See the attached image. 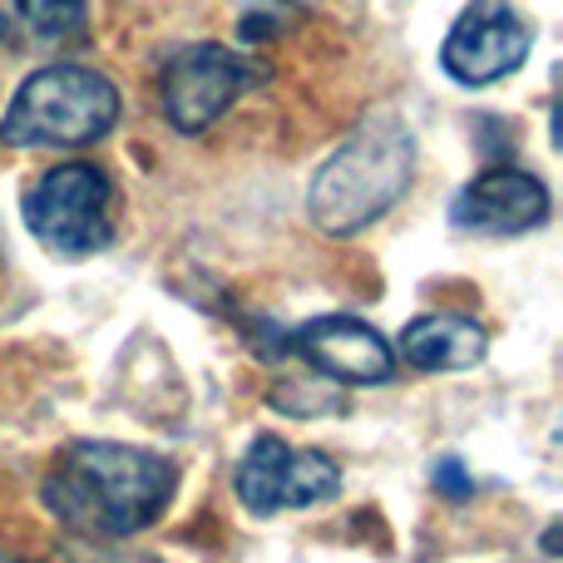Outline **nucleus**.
<instances>
[{"instance_id":"obj_6","label":"nucleus","mask_w":563,"mask_h":563,"mask_svg":"<svg viewBox=\"0 0 563 563\" xmlns=\"http://www.w3.org/2000/svg\"><path fill=\"white\" fill-rule=\"evenodd\" d=\"M529 45H534V25L509 0H470L440 45V65L455 85L479 89L515 75L529 59Z\"/></svg>"},{"instance_id":"obj_8","label":"nucleus","mask_w":563,"mask_h":563,"mask_svg":"<svg viewBox=\"0 0 563 563\" xmlns=\"http://www.w3.org/2000/svg\"><path fill=\"white\" fill-rule=\"evenodd\" d=\"M287 351L321 371V376L341 380V386H380L396 371L386 336L366 327L361 317H311L287 336Z\"/></svg>"},{"instance_id":"obj_11","label":"nucleus","mask_w":563,"mask_h":563,"mask_svg":"<svg viewBox=\"0 0 563 563\" xmlns=\"http://www.w3.org/2000/svg\"><path fill=\"white\" fill-rule=\"evenodd\" d=\"M20 25L40 45H65L89 30V0H15Z\"/></svg>"},{"instance_id":"obj_7","label":"nucleus","mask_w":563,"mask_h":563,"mask_svg":"<svg viewBox=\"0 0 563 563\" xmlns=\"http://www.w3.org/2000/svg\"><path fill=\"white\" fill-rule=\"evenodd\" d=\"M336 489H341L336 460H327L321 450H291L277 435H257L247 445L243 465H238V499L257 519L282 515V509L321 505Z\"/></svg>"},{"instance_id":"obj_4","label":"nucleus","mask_w":563,"mask_h":563,"mask_svg":"<svg viewBox=\"0 0 563 563\" xmlns=\"http://www.w3.org/2000/svg\"><path fill=\"white\" fill-rule=\"evenodd\" d=\"M25 228L65 257L104 253L114 243V184L95 164H59L25 188Z\"/></svg>"},{"instance_id":"obj_12","label":"nucleus","mask_w":563,"mask_h":563,"mask_svg":"<svg viewBox=\"0 0 563 563\" xmlns=\"http://www.w3.org/2000/svg\"><path fill=\"white\" fill-rule=\"evenodd\" d=\"M435 485L445 489V495H470V489H475L460 460H445V465H435Z\"/></svg>"},{"instance_id":"obj_14","label":"nucleus","mask_w":563,"mask_h":563,"mask_svg":"<svg viewBox=\"0 0 563 563\" xmlns=\"http://www.w3.org/2000/svg\"><path fill=\"white\" fill-rule=\"evenodd\" d=\"M0 40H5V10H0Z\"/></svg>"},{"instance_id":"obj_2","label":"nucleus","mask_w":563,"mask_h":563,"mask_svg":"<svg viewBox=\"0 0 563 563\" xmlns=\"http://www.w3.org/2000/svg\"><path fill=\"white\" fill-rule=\"evenodd\" d=\"M416 178V134L400 119H371L311 178V223L331 238H351L386 218Z\"/></svg>"},{"instance_id":"obj_5","label":"nucleus","mask_w":563,"mask_h":563,"mask_svg":"<svg viewBox=\"0 0 563 563\" xmlns=\"http://www.w3.org/2000/svg\"><path fill=\"white\" fill-rule=\"evenodd\" d=\"M267 79V65L228 45H184L164 65V114L178 134H203L228 114L247 89Z\"/></svg>"},{"instance_id":"obj_3","label":"nucleus","mask_w":563,"mask_h":563,"mask_svg":"<svg viewBox=\"0 0 563 563\" xmlns=\"http://www.w3.org/2000/svg\"><path fill=\"white\" fill-rule=\"evenodd\" d=\"M119 89L89 65H45L15 89L0 114V144L10 148H85L114 129Z\"/></svg>"},{"instance_id":"obj_13","label":"nucleus","mask_w":563,"mask_h":563,"mask_svg":"<svg viewBox=\"0 0 563 563\" xmlns=\"http://www.w3.org/2000/svg\"><path fill=\"white\" fill-rule=\"evenodd\" d=\"M89 563H164V559H154V554H95Z\"/></svg>"},{"instance_id":"obj_9","label":"nucleus","mask_w":563,"mask_h":563,"mask_svg":"<svg viewBox=\"0 0 563 563\" xmlns=\"http://www.w3.org/2000/svg\"><path fill=\"white\" fill-rule=\"evenodd\" d=\"M455 228L489 238H519L549 223V188L525 168H485L450 208Z\"/></svg>"},{"instance_id":"obj_10","label":"nucleus","mask_w":563,"mask_h":563,"mask_svg":"<svg viewBox=\"0 0 563 563\" xmlns=\"http://www.w3.org/2000/svg\"><path fill=\"white\" fill-rule=\"evenodd\" d=\"M485 351L489 331L475 317H455V311H430L400 331V356L416 371H470L485 361Z\"/></svg>"},{"instance_id":"obj_15","label":"nucleus","mask_w":563,"mask_h":563,"mask_svg":"<svg viewBox=\"0 0 563 563\" xmlns=\"http://www.w3.org/2000/svg\"><path fill=\"white\" fill-rule=\"evenodd\" d=\"M0 563H15V559H0Z\"/></svg>"},{"instance_id":"obj_1","label":"nucleus","mask_w":563,"mask_h":563,"mask_svg":"<svg viewBox=\"0 0 563 563\" xmlns=\"http://www.w3.org/2000/svg\"><path fill=\"white\" fill-rule=\"evenodd\" d=\"M178 489V470L164 455L119 440H75L45 475V509L65 529L89 539H129L148 529Z\"/></svg>"}]
</instances>
